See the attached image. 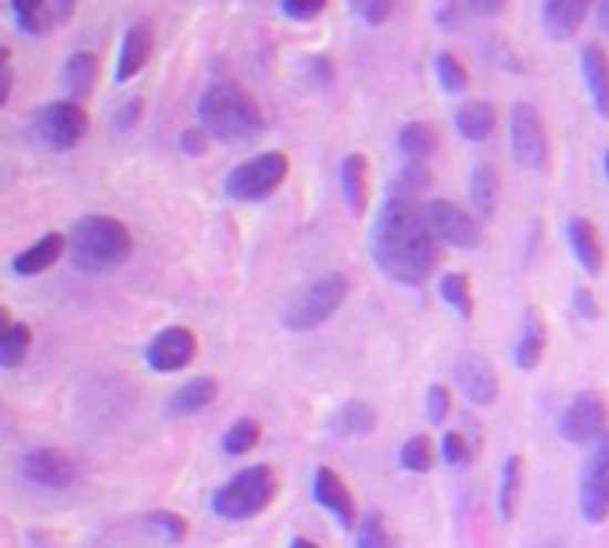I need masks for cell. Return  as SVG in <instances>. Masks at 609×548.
<instances>
[{"label": "cell", "instance_id": "6da1fadb", "mask_svg": "<svg viewBox=\"0 0 609 548\" xmlns=\"http://www.w3.org/2000/svg\"><path fill=\"white\" fill-rule=\"evenodd\" d=\"M373 266L399 287H423L441 266V240L426 223V201L402 187H388L370 230Z\"/></svg>", "mask_w": 609, "mask_h": 548}, {"label": "cell", "instance_id": "7a4b0ae2", "mask_svg": "<svg viewBox=\"0 0 609 548\" xmlns=\"http://www.w3.org/2000/svg\"><path fill=\"white\" fill-rule=\"evenodd\" d=\"M197 122L211 141L230 147H248L266 133V115L258 101L230 80L205 86L202 101H197Z\"/></svg>", "mask_w": 609, "mask_h": 548}, {"label": "cell", "instance_id": "3957f363", "mask_svg": "<svg viewBox=\"0 0 609 548\" xmlns=\"http://www.w3.org/2000/svg\"><path fill=\"white\" fill-rule=\"evenodd\" d=\"M69 255L72 266L86 272V277L112 272L133 255V234L115 216H83L75 219L69 234Z\"/></svg>", "mask_w": 609, "mask_h": 548}, {"label": "cell", "instance_id": "277c9868", "mask_svg": "<svg viewBox=\"0 0 609 548\" xmlns=\"http://www.w3.org/2000/svg\"><path fill=\"white\" fill-rule=\"evenodd\" d=\"M280 495V477L269 463L244 466L211 495V513L226 524H244L262 516Z\"/></svg>", "mask_w": 609, "mask_h": 548}, {"label": "cell", "instance_id": "5b68a950", "mask_svg": "<svg viewBox=\"0 0 609 548\" xmlns=\"http://www.w3.org/2000/svg\"><path fill=\"white\" fill-rule=\"evenodd\" d=\"M352 283H348L344 272H323L319 280H312L304 291L287 304L283 312V327L291 333H312L327 323V319L338 316V309L344 304Z\"/></svg>", "mask_w": 609, "mask_h": 548}, {"label": "cell", "instance_id": "8992f818", "mask_svg": "<svg viewBox=\"0 0 609 548\" xmlns=\"http://www.w3.org/2000/svg\"><path fill=\"white\" fill-rule=\"evenodd\" d=\"M287 173H291V158H287L283 151H262V155L240 162L226 173L223 194L240 205L266 201V197H272L283 187Z\"/></svg>", "mask_w": 609, "mask_h": 548}, {"label": "cell", "instance_id": "52a82bcc", "mask_svg": "<svg viewBox=\"0 0 609 548\" xmlns=\"http://www.w3.org/2000/svg\"><path fill=\"white\" fill-rule=\"evenodd\" d=\"M577 513L585 524L609 520V431L585 452L581 477H577Z\"/></svg>", "mask_w": 609, "mask_h": 548}, {"label": "cell", "instance_id": "ba28073f", "mask_svg": "<svg viewBox=\"0 0 609 548\" xmlns=\"http://www.w3.org/2000/svg\"><path fill=\"white\" fill-rule=\"evenodd\" d=\"M509 151L527 173H541L548 165V130L530 101H516L509 112Z\"/></svg>", "mask_w": 609, "mask_h": 548}, {"label": "cell", "instance_id": "9c48e42d", "mask_svg": "<svg viewBox=\"0 0 609 548\" xmlns=\"http://www.w3.org/2000/svg\"><path fill=\"white\" fill-rule=\"evenodd\" d=\"M609 431V405L599 391H577L559 413V437L574 448H591Z\"/></svg>", "mask_w": 609, "mask_h": 548}, {"label": "cell", "instance_id": "30bf717a", "mask_svg": "<svg viewBox=\"0 0 609 548\" xmlns=\"http://www.w3.org/2000/svg\"><path fill=\"white\" fill-rule=\"evenodd\" d=\"M426 223L441 244L448 248H460V251H474L484 244V223L474 216V211L460 208L455 201H445V197H434L426 201Z\"/></svg>", "mask_w": 609, "mask_h": 548}, {"label": "cell", "instance_id": "8fae6325", "mask_svg": "<svg viewBox=\"0 0 609 548\" xmlns=\"http://www.w3.org/2000/svg\"><path fill=\"white\" fill-rule=\"evenodd\" d=\"M86 130H90V115L83 104L75 101H51L43 104L37 115V136L51 151H72L75 144H83Z\"/></svg>", "mask_w": 609, "mask_h": 548}, {"label": "cell", "instance_id": "7c38bea8", "mask_svg": "<svg viewBox=\"0 0 609 548\" xmlns=\"http://www.w3.org/2000/svg\"><path fill=\"white\" fill-rule=\"evenodd\" d=\"M144 359L155 373H179L197 359V333L190 327H165L147 341Z\"/></svg>", "mask_w": 609, "mask_h": 548}, {"label": "cell", "instance_id": "4fadbf2b", "mask_svg": "<svg viewBox=\"0 0 609 548\" xmlns=\"http://www.w3.org/2000/svg\"><path fill=\"white\" fill-rule=\"evenodd\" d=\"M312 498L319 509H327L341 530H355L359 527V509H355V495L352 487L344 484V477L333 466H319L312 474Z\"/></svg>", "mask_w": 609, "mask_h": 548}, {"label": "cell", "instance_id": "5bb4252c", "mask_svg": "<svg viewBox=\"0 0 609 548\" xmlns=\"http://www.w3.org/2000/svg\"><path fill=\"white\" fill-rule=\"evenodd\" d=\"M455 387L463 391L469 405H495L498 399V373L495 365L477 352H463L455 359Z\"/></svg>", "mask_w": 609, "mask_h": 548}, {"label": "cell", "instance_id": "9a60e30c", "mask_svg": "<svg viewBox=\"0 0 609 548\" xmlns=\"http://www.w3.org/2000/svg\"><path fill=\"white\" fill-rule=\"evenodd\" d=\"M22 474L25 480H33L37 487H51V492H61V487L75 484V459L61 448H33L22 459Z\"/></svg>", "mask_w": 609, "mask_h": 548}, {"label": "cell", "instance_id": "2e32d148", "mask_svg": "<svg viewBox=\"0 0 609 548\" xmlns=\"http://www.w3.org/2000/svg\"><path fill=\"white\" fill-rule=\"evenodd\" d=\"M14 22L29 37H48L75 14V0H11Z\"/></svg>", "mask_w": 609, "mask_h": 548}, {"label": "cell", "instance_id": "e0dca14e", "mask_svg": "<svg viewBox=\"0 0 609 548\" xmlns=\"http://www.w3.org/2000/svg\"><path fill=\"white\" fill-rule=\"evenodd\" d=\"M596 8V0H541V29L548 40L567 43L577 37V29L585 25L588 11Z\"/></svg>", "mask_w": 609, "mask_h": 548}, {"label": "cell", "instance_id": "ac0fdd59", "mask_svg": "<svg viewBox=\"0 0 609 548\" xmlns=\"http://www.w3.org/2000/svg\"><path fill=\"white\" fill-rule=\"evenodd\" d=\"M567 244L574 251V262L581 266L588 277H599L606 269V244H602V234L599 226L585 219V216H574L567 223Z\"/></svg>", "mask_w": 609, "mask_h": 548}, {"label": "cell", "instance_id": "d6986e66", "mask_svg": "<svg viewBox=\"0 0 609 548\" xmlns=\"http://www.w3.org/2000/svg\"><path fill=\"white\" fill-rule=\"evenodd\" d=\"M341 197L348 211H352L355 219H362L365 211H370V201H373V190H370V158L352 151V155H344L341 162Z\"/></svg>", "mask_w": 609, "mask_h": 548}, {"label": "cell", "instance_id": "ffe728a7", "mask_svg": "<svg viewBox=\"0 0 609 548\" xmlns=\"http://www.w3.org/2000/svg\"><path fill=\"white\" fill-rule=\"evenodd\" d=\"M548 352V323L545 316L535 309V304H527L524 309V319H520V338H516V365H520L524 373H535L541 359Z\"/></svg>", "mask_w": 609, "mask_h": 548}, {"label": "cell", "instance_id": "44dd1931", "mask_svg": "<svg viewBox=\"0 0 609 548\" xmlns=\"http://www.w3.org/2000/svg\"><path fill=\"white\" fill-rule=\"evenodd\" d=\"M219 394V380L216 376H194L187 384H179L169 399H165V416L169 420H187L197 416L202 409H208Z\"/></svg>", "mask_w": 609, "mask_h": 548}, {"label": "cell", "instance_id": "7402d4cb", "mask_svg": "<svg viewBox=\"0 0 609 548\" xmlns=\"http://www.w3.org/2000/svg\"><path fill=\"white\" fill-rule=\"evenodd\" d=\"M151 51H155V29L151 22H136L126 29L118 48V65H115V83H130L136 72L147 65Z\"/></svg>", "mask_w": 609, "mask_h": 548}, {"label": "cell", "instance_id": "603a6c76", "mask_svg": "<svg viewBox=\"0 0 609 548\" xmlns=\"http://www.w3.org/2000/svg\"><path fill=\"white\" fill-rule=\"evenodd\" d=\"M33 348V330L0 304V370H19Z\"/></svg>", "mask_w": 609, "mask_h": 548}, {"label": "cell", "instance_id": "cb8c5ba5", "mask_svg": "<svg viewBox=\"0 0 609 548\" xmlns=\"http://www.w3.org/2000/svg\"><path fill=\"white\" fill-rule=\"evenodd\" d=\"M65 251H69V237L65 234H48V237H40L37 244H29L25 251H19L11 269L19 272V277H40V272H48Z\"/></svg>", "mask_w": 609, "mask_h": 548}, {"label": "cell", "instance_id": "d4e9b609", "mask_svg": "<svg viewBox=\"0 0 609 548\" xmlns=\"http://www.w3.org/2000/svg\"><path fill=\"white\" fill-rule=\"evenodd\" d=\"M581 75L588 83V94H591V104H596V112L602 118H609V54L599 48V43H585Z\"/></svg>", "mask_w": 609, "mask_h": 548}, {"label": "cell", "instance_id": "484cf974", "mask_svg": "<svg viewBox=\"0 0 609 548\" xmlns=\"http://www.w3.org/2000/svg\"><path fill=\"white\" fill-rule=\"evenodd\" d=\"M498 194H502V176L492 162H477L474 176H469V205H474V216L487 223L498 211Z\"/></svg>", "mask_w": 609, "mask_h": 548}, {"label": "cell", "instance_id": "4316f807", "mask_svg": "<svg viewBox=\"0 0 609 548\" xmlns=\"http://www.w3.org/2000/svg\"><path fill=\"white\" fill-rule=\"evenodd\" d=\"M455 133L463 136L469 144H484L487 136L495 133V108L487 101H463L460 108H455Z\"/></svg>", "mask_w": 609, "mask_h": 548}, {"label": "cell", "instance_id": "83f0119b", "mask_svg": "<svg viewBox=\"0 0 609 548\" xmlns=\"http://www.w3.org/2000/svg\"><path fill=\"white\" fill-rule=\"evenodd\" d=\"M330 431L338 437H365L376 431V409L362 399L344 402L338 413L330 416Z\"/></svg>", "mask_w": 609, "mask_h": 548}, {"label": "cell", "instance_id": "f1b7e54d", "mask_svg": "<svg viewBox=\"0 0 609 548\" xmlns=\"http://www.w3.org/2000/svg\"><path fill=\"white\" fill-rule=\"evenodd\" d=\"M524 455H509L502 463V484H498V516L502 520H516V509H520L524 498Z\"/></svg>", "mask_w": 609, "mask_h": 548}, {"label": "cell", "instance_id": "f546056e", "mask_svg": "<svg viewBox=\"0 0 609 548\" xmlns=\"http://www.w3.org/2000/svg\"><path fill=\"white\" fill-rule=\"evenodd\" d=\"M61 83H65V94L69 101L80 104L83 97L94 94V83H97V58L94 54H72L61 69Z\"/></svg>", "mask_w": 609, "mask_h": 548}, {"label": "cell", "instance_id": "4dcf8cb0", "mask_svg": "<svg viewBox=\"0 0 609 548\" xmlns=\"http://www.w3.org/2000/svg\"><path fill=\"white\" fill-rule=\"evenodd\" d=\"M399 151L405 162H426L437 151V130L426 122H405L399 130Z\"/></svg>", "mask_w": 609, "mask_h": 548}, {"label": "cell", "instance_id": "1f68e13d", "mask_svg": "<svg viewBox=\"0 0 609 548\" xmlns=\"http://www.w3.org/2000/svg\"><path fill=\"white\" fill-rule=\"evenodd\" d=\"M355 548H402V545H399V538H394L384 513L365 509L359 516V527H355Z\"/></svg>", "mask_w": 609, "mask_h": 548}, {"label": "cell", "instance_id": "d6a6232c", "mask_svg": "<svg viewBox=\"0 0 609 548\" xmlns=\"http://www.w3.org/2000/svg\"><path fill=\"white\" fill-rule=\"evenodd\" d=\"M441 298H445V304L463 319H474L477 312V298H474V283H469V277H463V272H445L437 283Z\"/></svg>", "mask_w": 609, "mask_h": 548}, {"label": "cell", "instance_id": "836d02e7", "mask_svg": "<svg viewBox=\"0 0 609 548\" xmlns=\"http://www.w3.org/2000/svg\"><path fill=\"white\" fill-rule=\"evenodd\" d=\"M437 448H434V441L426 437V434H413V437H405V445L399 448V466L409 469V474H431L434 463H437Z\"/></svg>", "mask_w": 609, "mask_h": 548}, {"label": "cell", "instance_id": "e575fe53", "mask_svg": "<svg viewBox=\"0 0 609 548\" xmlns=\"http://www.w3.org/2000/svg\"><path fill=\"white\" fill-rule=\"evenodd\" d=\"M258 441H262V423L251 420V416H244V420H237L230 431L223 434V452L226 455H248V452H255Z\"/></svg>", "mask_w": 609, "mask_h": 548}, {"label": "cell", "instance_id": "d590c367", "mask_svg": "<svg viewBox=\"0 0 609 548\" xmlns=\"http://www.w3.org/2000/svg\"><path fill=\"white\" fill-rule=\"evenodd\" d=\"M434 69H437V80H441V86H445L448 94H466V90H469V72H466V65H463V61L455 58L452 51L437 54Z\"/></svg>", "mask_w": 609, "mask_h": 548}, {"label": "cell", "instance_id": "8d00e7d4", "mask_svg": "<svg viewBox=\"0 0 609 548\" xmlns=\"http://www.w3.org/2000/svg\"><path fill=\"white\" fill-rule=\"evenodd\" d=\"M437 452H441V459H445L448 466H455V469L474 463V445H469V437L463 431H448L445 437H441Z\"/></svg>", "mask_w": 609, "mask_h": 548}, {"label": "cell", "instance_id": "74e56055", "mask_svg": "<svg viewBox=\"0 0 609 548\" xmlns=\"http://www.w3.org/2000/svg\"><path fill=\"white\" fill-rule=\"evenodd\" d=\"M147 524L155 527L165 541H173V545L187 541V535H190V524L183 520L179 513H173V509H155V513L147 516Z\"/></svg>", "mask_w": 609, "mask_h": 548}, {"label": "cell", "instance_id": "f35d334b", "mask_svg": "<svg viewBox=\"0 0 609 548\" xmlns=\"http://www.w3.org/2000/svg\"><path fill=\"white\" fill-rule=\"evenodd\" d=\"M431 183H434V176H431V169H426V162H405L402 173L394 176V187H402L416 197L431 190Z\"/></svg>", "mask_w": 609, "mask_h": 548}, {"label": "cell", "instance_id": "ab89813d", "mask_svg": "<svg viewBox=\"0 0 609 548\" xmlns=\"http://www.w3.org/2000/svg\"><path fill=\"white\" fill-rule=\"evenodd\" d=\"M448 416H452V391L445 384H434L431 391H426V420L441 426Z\"/></svg>", "mask_w": 609, "mask_h": 548}, {"label": "cell", "instance_id": "60d3db41", "mask_svg": "<svg viewBox=\"0 0 609 548\" xmlns=\"http://www.w3.org/2000/svg\"><path fill=\"white\" fill-rule=\"evenodd\" d=\"M327 4H330V0H280V11L291 22H312L316 14L327 11Z\"/></svg>", "mask_w": 609, "mask_h": 548}, {"label": "cell", "instance_id": "b9f144b4", "mask_svg": "<svg viewBox=\"0 0 609 548\" xmlns=\"http://www.w3.org/2000/svg\"><path fill=\"white\" fill-rule=\"evenodd\" d=\"M574 312L581 319H588V323H596V319L602 316L599 312V298L591 294L588 287H577V291H574Z\"/></svg>", "mask_w": 609, "mask_h": 548}, {"label": "cell", "instance_id": "7bdbcfd3", "mask_svg": "<svg viewBox=\"0 0 609 548\" xmlns=\"http://www.w3.org/2000/svg\"><path fill=\"white\" fill-rule=\"evenodd\" d=\"M11 86H14V65H11V51L0 48V108L8 104L11 97Z\"/></svg>", "mask_w": 609, "mask_h": 548}, {"label": "cell", "instance_id": "ee69618b", "mask_svg": "<svg viewBox=\"0 0 609 548\" xmlns=\"http://www.w3.org/2000/svg\"><path fill=\"white\" fill-rule=\"evenodd\" d=\"M179 147L187 151V155H205V147H208V133L197 126V130H187L179 136Z\"/></svg>", "mask_w": 609, "mask_h": 548}, {"label": "cell", "instance_id": "f6af8a7d", "mask_svg": "<svg viewBox=\"0 0 609 548\" xmlns=\"http://www.w3.org/2000/svg\"><path fill=\"white\" fill-rule=\"evenodd\" d=\"M509 0H466V8L481 14V19H498L502 11H506Z\"/></svg>", "mask_w": 609, "mask_h": 548}, {"label": "cell", "instance_id": "bcb514c9", "mask_svg": "<svg viewBox=\"0 0 609 548\" xmlns=\"http://www.w3.org/2000/svg\"><path fill=\"white\" fill-rule=\"evenodd\" d=\"M304 69H309V75H312V83H330L333 80V69H330V61L327 58H312L309 61V65H304Z\"/></svg>", "mask_w": 609, "mask_h": 548}, {"label": "cell", "instance_id": "7dc6e473", "mask_svg": "<svg viewBox=\"0 0 609 548\" xmlns=\"http://www.w3.org/2000/svg\"><path fill=\"white\" fill-rule=\"evenodd\" d=\"M136 118H141V101H126V104H122V118H118V130H130Z\"/></svg>", "mask_w": 609, "mask_h": 548}, {"label": "cell", "instance_id": "c3c4849f", "mask_svg": "<svg viewBox=\"0 0 609 548\" xmlns=\"http://www.w3.org/2000/svg\"><path fill=\"white\" fill-rule=\"evenodd\" d=\"M596 19H599V25L609 33V0H596Z\"/></svg>", "mask_w": 609, "mask_h": 548}, {"label": "cell", "instance_id": "681fc988", "mask_svg": "<svg viewBox=\"0 0 609 548\" xmlns=\"http://www.w3.org/2000/svg\"><path fill=\"white\" fill-rule=\"evenodd\" d=\"M287 548H323V545H316L309 538H291V545H287Z\"/></svg>", "mask_w": 609, "mask_h": 548}, {"label": "cell", "instance_id": "f907efd6", "mask_svg": "<svg viewBox=\"0 0 609 548\" xmlns=\"http://www.w3.org/2000/svg\"><path fill=\"white\" fill-rule=\"evenodd\" d=\"M370 4H373V0H348V8H352V11H359V14H362L365 8H370Z\"/></svg>", "mask_w": 609, "mask_h": 548}, {"label": "cell", "instance_id": "816d5d0a", "mask_svg": "<svg viewBox=\"0 0 609 548\" xmlns=\"http://www.w3.org/2000/svg\"><path fill=\"white\" fill-rule=\"evenodd\" d=\"M602 165H606V179H609V151H606V158H602Z\"/></svg>", "mask_w": 609, "mask_h": 548}]
</instances>
